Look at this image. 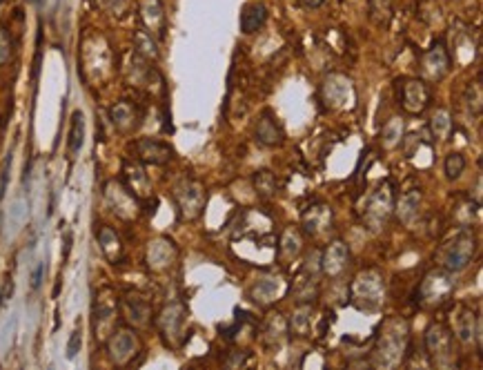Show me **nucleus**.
I'll list each match as a JSON object with an SVG mask.
<instances>
[{"instance_id":"1","label":"nucleus","mask_w":483,"mask_h":370,"mask_svg":"<svg viewBox=\"0 0 483 370\" xmlns=\"http://www.w3.org/2000/svg\"><path fill=\"white\" fill-rule=\"evenodd\" d=\"M407 342V323L401 319H392L383 326V333L379 337V344L372 353V364L392 368L401 362L403 351Z\"/></svg>"},{"instance_id":"2","label":"nucleus","mask_w":483,"mask_h":370,"mask_svg":"<svg viewBox=\"0 0 483 370\" xmlns=\"http://www.w3.org/2000/svg\"><path fill=\"white\" fill-rule=\"evenodd\" d=\"M385 301V279L379 270H363L352 283V303L359 310H379Z\"/></svg>"},{"instance_id":"3","label":"nucleus","mask_w":483,"mask_h":370,"mask_svg":"<svg viewBox=\"0 0 483 370\" xmlns=\"http://www.w3.org/2000/svg\"><path fill=\"white\" fill-rule=\"evenodd\" d=\"M477 255V237L470 230H461L441 252V266L448 272H461L470 266Z\"/></svg>"},{"instance_id":"4","label":"nucleus","mask_w":483,"mask_h":370,"mask_svg":"<svg viewBox=\"0 0 483 370\" xmlns=\"http://www.w3.org/2000/svg\"><path fill=\"white\" fill-rule=\"evenodd\" d=\"M174 201H176L180 219L194 221L203 215V210H205V205H207V192L198 181L180 178V181L174 185Z\"/></svg>"},{"instance_id":"5","label":"nucleus","mask_w":483,"mask_h":370,"mask_svg":"<svg viewBox=\"0 0 483 370\" xmlns=\"http://www.w3.org/2000/svg\"><path fill=\"white\" fill-rule=\"evenodd\" d=\"M425 351L439 368L455 366V335L443 323H432L425 333Z\"/></svg>"},{"instance_id":"6","label":"nucleus","mask_w":483,"mask_h":370,"mask_svg":"<svg viewBox=\"0 0 483 370\" xmlns=\"http://www.w3.org/2000/svg\"><path fill=\"white\" fill-rule=\"evenodd\" d=\"M394 208V196L390 183H381L374 192L368 196L366 205H363V226L372 232H379L392 215Z\"/></svg>"},{"instance_id":"7","label":"nucleus","mask_w":483,"mask_h":370,"mask_svg":"<svg viewBox=\"0 0 483 370\" xmlns=\"http://www.w3.org/2000/svg\"><path fill=\"white\" fill-rule=\"evenodd\" d=\"M455 290L452 272L448 270H432L425 274V279L418 285V301L425 305H441Z\"/></svg>"},{"instance_id":"8","label":"nucleus","mask_w":483,"mask_h":370,"mask_svg":"<svg viewBox=\"0 0 483 370\" xmlns=\"http://www.w3.org/2000/svg\"><path fill=\"white\" fill-rule=\"evenodd\" d=\"M399 101L407 114H421L432 101V92L421 78H403L399 81Z\"/></svg>"},{"instance_id":"9","label":"nucleus","mask_w":483,"mask_h":370,"mask_svg":"<svg viewBox=\"0 0 483 370\" xmlns=\"http://www.w3.org/2000/svg\"><path fill=\"white\" fill-rule=\"evenodd\" d=\"M185 308L180 303H169L158 314V330L167 346H178L185 330Z\"/></svg>"},{"instance_id":"10","label":"nucleus","mask_w":483,"mask_h":370,"mask_svg":"<svg viewBox=\"0 0 483 370\" xmlns=\"http://www.w3.org/2000/svg\"><path fill=\"white\" fill-rule=\"evenodd\" d=\"M110 357L118 366H127L138 353V337L130 330V328H118L110 337Z\"/></svg>"},{"instance_id":"11","label":"nucleus","mask_w":483,"mask_h":370,"mask_svg":"<svg viewBox=\"0 0 483 370\" xmlns=\"http://www.w3.org/2000/svg\"><path fill=\"white\" fill-rule=\"evenodd\" d=\"M348 263H350V250L341 239H337V241L328 243V248L323 250V257H321L319 266L325 277L337 279L348 270Z\"/></svg>"},{"instance_id":"12","label":"nucleus","mask_w":483,"mask_h":370,"mask_svg":"<svg viewBox=\"0 0 483 370\" xmlns=\"http://www.w3.org/2000/svg\"><path fill=\"white\" fill-rule=\"evenodd\" d=\"M332 226H334V212H332L330 205H323V203L312 205L303 215V232L312 239L325 237L332 230Z\"/></svg>"},{"instance_id":"13","label":"nucleus","mask_w":483,"mask_h":370,"mask_svg":"<svg viewBox=\"0 0 483 370\" xmlns=\"http://www.w3.org/2000/svg\"><path fill=\"white\" fill-rule=\"evenodd\" d=\"M105 199L110 203L112 212H116L121 219H134L138 212V205H136V199L127 187H123L121 183H107L105 187Z\"/></svg>"},{"instance_id":"14","label":"nucleus","mask_w":483,"mask_h":370,"mask_svg":"<svg viewBox=\"0 0 483 370\" xmlns=\"http://www.w3.org/2000/svg\"><path fill=\"white\" fill-rule=\"evenodd\" d=\"M455 333H457L461 344L468 346L472 342H477V346H481V319L468 308V305H461L459 308Z\"/></svg>"},{"instance_id":"15","label":"nucleus","mask_w":483,"mask_h":370,"mask_svg":"<svg viewBox=\"0 0 483 370\" xmlns=\"http://www.w3.org/2000/svg\"><path fill=\"white\" fill-rule=\"evenodd\" d=\"M136 154L143 163H152V165H165L171 161L174 150L158 139H138L136 141Z\"/></svg>"},{"instance_id":"16","label":"nucleus","mask_w":483,"mask_h":370,"mask_svg":"<svg viewBox=\"0 0 483 370\" xmlns=\"http://www.w3.org/2000/svg\"><path fill=\"white\" fill-rule=\"evenodd\" d=\"M450 72V56L443 43H434L423 54V74L430 81H441Z\"/></svg>"},{"instance_id":"17","label":"nucleus","mask_w":483,"mask_h":370,"mask_svg":"<svg viewBox=\"0 0 483 370\" xmlns=\"http://www.w3.org/2000/svg\"><path fill=\"white\" fill-rule=\"evenodd\" d=\"M121 308H123L125 319L132 326H147L149 317H152V305H149L145 297H141V294H136V292L125 294Z\"/></svg>"},{"instance_id":"18","label":"nucleus","mask_w":483,"mask_h":370,"mask_svg":"<svg viewBox=\"0 0 483 370\" xmlns=\"http://www.w3.org/2000/svg\"><path fill=\"white\" fill-rule=\"evenodd\" d=\"M283 292H285V283L281 279L265 277V279H259L250 288V299L259 305H270L278 297H283Z\"/></svg>"},{"instance_id":"19","label":"nucleus","mask_w":483,"mask_h":370,"mask_svg":"<svg viewBox=\"0 0 483 370\" xmlns=\"http://www.w3.org/2000/svg\"><path fill=\"white\" fill-rule=\"evenodd\" d=\"M176 259V248L174 243L167 239H156L149 243L147 248V263L152 270H167Z\"/></svg>"},{"instance_id":"20","label":"nucleus","mask_w":483,"mask_h":370,"mask_svg":"<svg viewBox=\"0 0 483 370\" xmlns=\"http://www.w3.org/2000/svg\"><path fill=\"white\" fill-rule=\"evenodd\" d=\"M254 136H256V143H261L265 147H276V145H281L283 139H285L281 125L276 123V119L270 112H265L259 119V123H256Z\"/></svg>"},{"instance_id":"21","label":"nucleus","mask_w":483,"mask_h":370,"mask_svg":"<svg viewBox=\"0 0 483 370\" xmlns=\"http://www.w3.org/2000/svg\"><path fill=\"white\" fill-rule=\"evenodd\" d=\"M267 20V7L263 3H248L241 9V31L256 34Z\"/></svg>"},{"instance_id":"22","label":"nucleus","mask_w":483,"mask_h":370,"mask_svg":"<svg viewBox=\"0 0 483 370\" xmlns=\"http://www.w3.org/2000/svg\"><path fill=\"white\" fill-rule=\"evenodd\" d=\"M99 246H101L103 255L107 257V261H110V263H118V261L123 259V255H125L123 241L118 239L116 232L112 228H107V226H103L99 230Z\"/></svg>"},{"instance_id":"23","label":"nucleus","mask_w":483,"mask_h":370,"mask_svg":"<svg viewBox=\"0 0 483 370\" xmlns=\"http://www.w3.org/2000/svg\"><path fill=\"white\" fill-rule=\"evenodd\" d=\"M123 172H125V178H127V190H130L132 194H138V196L149 194L152 183H149V178H147V174H145V170H143L141 165L125 163Z\"/></svg>"},{"instance_id":"24","label":"nucleus","mask_w":483,"mask_h":370,"mask_svg":"<svg viewBox=\"0 0 483 370\" xmlns=\"http://www.w3.org/2000/svg\"><path fill=\"white\" fill-rule=\"evenodd\" d=\"M296 285V297H298V303H310L314 301L316 292H319V283H316V274L310 270V266L305 263L303 272H300L298 281L294 283Z\"/></svg>"},{"instance_id":"25","label":"nucleus","mask_w":483,"mask_h":370,"mask_svg":"<svg viewBox=\"0 0 483 370\" xmlns=\"http://www.w3.org/2000/svg\"><path fill=\"white\" fill-rule=\"evenodd\" d=\"M110 116H112V123L121 132H130L132 128H136L138 116H136V110L132 108L130 103H125V101L116 103L114 108L110 110Z\"/></svg>"},{"instance_id":"26","label":"nucleus","mask_w":483,"mask_h":370,"mask_svg":"<svg viewBox=\"0 0 483 370\" xmlns=\"http://www.w3.org/2000/svg\"><path fill=\"white\" fill-rule=\"evenodd\" d=\"M265 344L270 348H278L283 344L285 335H287V321L283 319V314H270V319L265 321Z\"/></svg>"},{"instance_id":"27","label":"nucleus","mask_w":483,"mask_h":370,"mask_svg":"<svg viewBox=\"0 0 483 370\" xmlns=\"http://www.w3.org/2000/svg\"><path fill=\"white\" fill-rule=\"evenodd\" d=\"M300 250H303V237H300V232L296 228H287L281 235V241H278V255L283 259H294L300 255Z\"/></svg>"},{"instance_id":"28","label":"nucleus","mask_w":483,"mask_h":370,"mask_svg":"<svg viewBox=\"0 0 483 370\" xmlns=\"http://www.w3.org/2000/svg\"><path fill=\"white\" fill-rule=\"evenodd\" d=\"M287 328L296 337H307L310 330H312V305L300 303L298 308L294 310V314H292V319H289Z\"/></svg>"},{"instance_id":"29","label":"nucleus","mask_w":483,"mask_h":370,"mask_svg":"<svg viewBox=\"0 0 483 370\" xmlns=\"http://www.w3.org/2000/svg\"><path fill=\"white\" fill-rule=\"evenodd\" d=\"M114 312H116V308L112 303H105L103 299L96 301V305H94V330H96V337H101V339L105 337L107 328H110V323L114 319Z\"/></svg>"},{"instance_id":"30","label":"nucleus","mask_w":483,"mask_h":370,"mask_svg":"<svg viewBox=\"0 0 483 370\" xmlns=\"http://www.w3.org/2000/svg\"><path fill=\"white\" fill-rule=\"evenodd\" d=\"M325 94H328V101L332 105H346L348 96L352 94L350 81H346L343 76H332L325 85Z\"/></svg>"},{"instance_id":"31","label":"nucleus","mask_w":483,"mask_h":370,"mask_svg":"<svg viewBox=\"0 0 483 370\" xmlns=\"http://www.w3.org/2000/svg\"><path fill=\"white\" fill-rule=\"evenodd\" d=\"M69 152L78 154L83 150L85 143V116L80 110H76L71 114V123H69Z\"/></svg>"},{"instance_id":"32","label":"nucleus","mask_w":483,"mask_h":370,"mask_svg":"<svg viewBox=\"0 0 483 370\" xmlns=\"http://www.w3.org/2000/svg\"><path fill=\"white\" fill-rule=\"evenodd\" d=\"M418 205H421V190H407L399 201V217L403 224H410L418 215Z\"/></svg>"},{"instance_id":"33","label":"nucleus","mask_w":483,"mask_h":370,"mask_svg":"<svg viewBox=\"0 0 483 370\" xmlns=\"http://www.w3.org/2000/svg\"><path fill=\"white\" fill-rule=\"evenodd\" d=\"M430 132L434 139L439 141H446L448 134L452 132V121H450V114L448 110H437L430 119Z\"/></svg>"},{"instance_id":"34","label":"nucleus","mask_w":483,"mask_h":370,"mask_svg":"<svg viewBox=\"0 0 483 370\" xmlns=\"http://www.w3.org/2000/svg\"><path fill=\"white\" fill-rule=\"evenodd\" d=\"M370 18L379 27L388 25L392 18V0H370Z\"/></svg>"},{"instance_id":"35","label":"nucleus","mask_w":483,"mask_h":370,"mask_svg":"<svg viewBox=\"0 0 483 370\" xmlns=\"http://www.w3.org/2000/svg\"><path fill=\"white\" fill-rule=\"evenodd\" d=\"M254 187H256V194L263 196V199H270L276 194V176L272 172H267V170H261V172H256L254 174Z\"/></svg>"},{"instance_id":"36","label":"nucleus","mask_w":483,"mask_h":370,"mask_svg":"<svg viewBox=\"0 0 483 370\" xmlns=\"http://www.w3.org/2000/svg\"><path fill=\"white\" fill-rule=\"evenodd\" d=\"M464 170H466V156L461 152H450L446 156V161H443L446 176L450 178V181H455V178H459L461 174H464Z\"/></svg>"},{"instance_id":"37","label":"nucleus","mask_w":483,"mask_h":370,"mask_svg":"<svg viewBox=\"0 0 483 370\" xmlns=\"http://www.w3.org/2000/svg\"><path fill=\"white\" fill-rule=\"evenodd\" d=\"M401 134H403V121L401 119H390L383 128L381 141H383L385 147H394L396 143L401 141Z\"/></svg>"},{"instance_id":"38","label":"nucleus","mask_w":483,"mask_h":370,"mask_svg":"<svg viewBox=\"0 0 483 370\" xmlns=\"http://www.w3.org/2000/svg\"><path fill=\"white\" fill-rule=\"evenodd\" d=\"M9 228L12 230H18L20 226L25 224L27 221V205H25V201H14L12 208H9Z\"/></svg>"},{"instance_id":"39","label":"nucleus","mask_w":483,"mask_h":370,"mask_svg":"<svg viewBox=\"0 0 483 370\" xmlns=\"http://www.w3.org/2000/svg\"><path fill=\"white\" fill-rule=\"evenodd\" d=\"M136 47H138L141 54H145L149 58L158 56V47H156V43L152 40V36L147 34V31H138V34H136Z\"/></svg>"},{"instance_id":"40","label":"nucleus","mask_w":483,"mask_h":370,"mask_svg":"<svg viewBox=\"0 0 483 370\" xmlns=\"http://www.w3.org/2000/svg\"><path fill=\"white\" fill-rule=\"evenodd\" d=\"M466 108L470 110V112H475L477 116L481 114V101H483V96H481V85L479 83H475V85H470L468 90H466Z\"/></svg>"},{"instance_id":"41","label":"nucleus","mask_w":483,"mask_h":370,"mask_svg":"<svg viewBox=\"0 0 483 370\" xmlns=\"http://www.w3.org/2000/svg\"><path fill=\"white\" fill-rule=\"evenodd\" d=\"M80 348H83V333H80V328H76V330L69 335V342H67V351H65L67 359H76Z\"/></svg>"},{"instance_id":"42","label":"nucleus","mask_w":483,"mask_h":370,"mask_svg":"<svg viewBox=\"0 0 483 370\" xmlns=\"http://www.w3.org/2000/svg\"><path fill=\"white\" fill-rule=\"evenodd\" d=\"M42 279H45V263L38 261L36 268H34V272H31V288L38 290L40 285H42Z\"/></svg>"},{"instance_id":"43","label":"nucleus","mask_w":483,"mask_h":370,"mask_svg":"<svg viewBox=\"0 0 483 370\" xmlns=\"http://www.w3.org/2000/svg\"><path fill=\"white\" fill-rule=\"evenodd\" d=\"M9 172H12V154L7 156L5 167H3V176H0V199L5 196L7 192V183H9Z\"/></svg>"},{"instance_id":"44","label":"nucleus","mask_w":483,"mask_h":370,"mask_svg":"<svg viewBox=\"0 0 483 370\" xmlns=\"http://www.w3.org/2000/svg\"><path fill=\"white\" fill-rule=\"evenodd\" d=\"M298 3L303 5V7H307V9H316V7L323 5L325 0H298Z\"/></svg>"},{"instance_id":"45","label":"nucleus","mask_w":483,"mask_h":370,"mask_svg":"<svg viewBox=\"0 0 483 370\" xmlns=\"http://www.w3.org/2000/svg\"><path fill=\"white\" fill-rule=\"evenodd\" d=\"M71 239H74V235H71V232H67V235H65V259L69 257V250H71Z\"/></svg>"},{"instance_id":"46","label":"nucleus","mask_w":483,"mask_h":370,"mask_svg":"<svg viewBox=\"0 0 483 370\" xmlns=\"http://www.w3.org/2000/svg\"><path fill=\"white\" fill-rule=\"evenodd\" d=\"M7 58V43L3 38H0V62H3Z\"/></svg>"}]
</instances>
